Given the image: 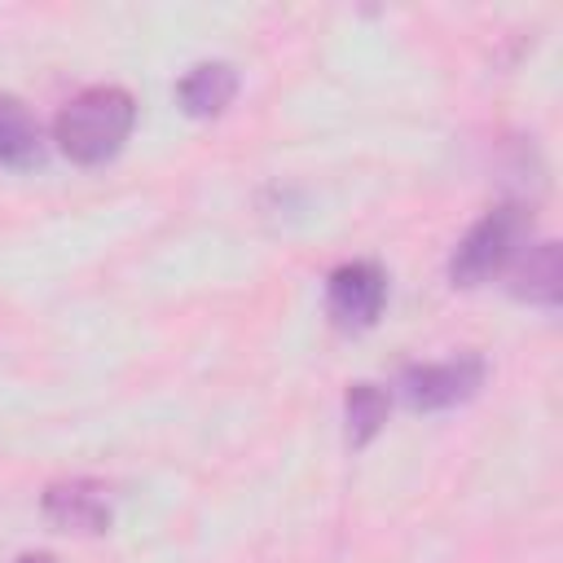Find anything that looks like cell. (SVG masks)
Returning <instances> with one entry per match:
<instances>
[{"label": "cell", "instance_id": "1", "mask_svg": "<svg viewBox=\"0 0 563 563\" xmlns=\"http://www.w3.org/2000/svg\"><path fill=\"white\" fill-rule=\"evenodd\" d=\"M132 123H136V97L119 84H92L57 110L53 141L70 163L97 167L123 150V141L132 136Z\"/></svg>", "mask_w": 563, "mask_h": 563}, {"label": "cell", "instance_id": "2", "mask_svg": "<svg viewBox=\"0 0 563 563\" xmlns=\"http://www.w3.org/2000/svg\"><path fill=\"white\" fill-rule=\"evenodd\" d=\"M532 238V211L523 202H501L484 211L453 246L449 255V282L453 286H484L488 277L506 273L515 255Z\"/></svg>", "mask_w": 563, "mask_h": 563}, {"label": "cell", "instance_id": "3", "mask_svg": "<svg viewBox=\"0 0 563 563\" xmlns=\"http://www.w3.org/2000/svg\"><path fill=\"white\" fill-rule=\"evenodd\" d=\"M488 378V365L479 352H462V356H444V361H418L405 365L396 387L405 396L409 409L435 413V409H453L462 400H471Z\"/></svg>", "mask_w": 563, "mask_h": 563}, {"label": "cell", "instance_id": "4", "mask_svg": "<svg viewBox=\"0 0 563 563\" xmlns=\"http://www.w3.org/2000/svg\"><path fill=\"white\" fill-rule=\"evenodd\" d=\"M387 303V273L374 260H347L325 277V312L339 330H369Z\"/></svg>", "mask_w": 563, "mask_h": 563}, {"label": "cell", "instance_id": "5", "mask_svg": "<svg viewBox=\"0 0 563 563\" xmlns=\"http://www.w3.org/2000/svg\"><path fill=\"white\" fill-rule=\"evenodd\" d=\"M40 510L53 528L66 532H106L114 519V501L101 479H57L44 488Z\"/></svg>", "mask_w": 563, "mask_h": 563}, {"label": "cell", "instance_id": "6", "mask_svg": "<svg viewBox=\"0 0 563 563\" xmlns=\"http://www.w3.org/2000/svg\"><path fill=\"white\" fill-rule=\"evenodd\" d=\"M510 273V295L537 308H559L563 295V264H559V242H532L515 255Z\"/></svg>", "mask_w": 563, "mask_h": 563}, {"label": "cell", "instance_id": "7", "mask_svg": "<svg viewBox=\"0 0 563 563\" xmlns=\"http://www.w3.org/2000/svg\"><path fill=\"white\" fill-rule=\"evenodd\" d=\"M233 97H238V66L233 62H198L176 84V101L189 119H216Z\"/></svg>", "mask_w": 563, "mask_h": 563}, {"label": "cell", "instance_id": "8", "mask_svg": "<svg viewBox=\"0 0 563 563\" xmlns=\"http://www.w3.org/2000/svg\"><path fill=\"white\" fill-rule=\"evenodd\" d=\"M44 158V128L31 106L13 92H0V167H35Z\"/></svg>", "mask_w": 563, "mask_h": 563}, {"label": "cell", "instance_id": "9", "mask_svg": "<svg viewBox=\"0 0 563 563\" xmlns=\"http://www.w3.org/2000/svg\"><path fill=\"white\" fill-rule=\"evenodd\" d=\"M387 409H391L387 387H378V383H352V387H347V396H343V418H347V440H352V449H365V444L383 431Z\"/></svg>", "mask_w": 563, "mask_h": 563}, {"label": "cell", "instance_id": "10", "mask_svg": "<svg viewBox=\"0 0 563 563\" xmlns=\"http://www.w3.org/2000/svg\"><path fill=\"white\" fill-rule=\"evenodd\" d=\"M18 563H57V559L44 554V550H31V554H18Z\"/></svg>", "mask_w": 563, "mask_h": 563}]
</instances>
